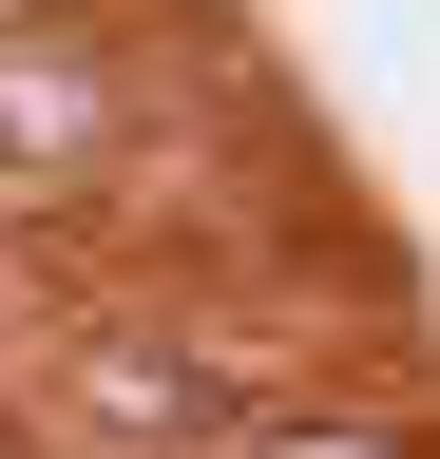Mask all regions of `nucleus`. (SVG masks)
Wrapping results in <instances>:
<instances>
[{"instance_id":"20e7f679","label":"nucleus","mask_w":440,"mask_h":459,"mask_svg":"<svg viewBox=\"0 0 440 459\" xmlns=\"http://www.w3.org/2000/svg\"><path fill=\"white\" fill-rule=\"evenodd\" d=\"M0 39H96V0H0Z\"/></svg>"},{"instance_id":"f257e3e1","label":"nucleus","mask_w":440,"mask_h":459,"mask_svg":"<svg viewBox=\"0 0 440 459\" xmlns=\"http://www.w3.org/2000/svg\"><path fill=\"white\" fill-rule=\"evenodd\" d=\"M268 402V364H230L192 307H77L58 364H39V421H58V459H211Z\"/></svg>"},{"instance_id":"f03ea898","label":"nucleus","mask_w":440,"mask_h":459,"mask_svg":"<svg viewBox=\"0 0 440 459\" xmlns=\"http://www.w3.org/2000/svg\"><path fill=\"white\" fill-rule=\"evenodd\" d=\"M134 172V77L96 39H0V192H116Z\"/></svg>"},{"instance_id":"7ed1b4c3","label":"nucleus","mask_w":440,"mask_h":459,"mask_svg":"<svg viewBox=\"0 0 440 459\" xmlns=\"http://www.w3.org/2000/svg\"><path fill=\"white\" fill-rule=\"evenodd\" d=\"M211 459H440V421H402V402H325V383H268Z\"/></svg>"}]
</instances>
